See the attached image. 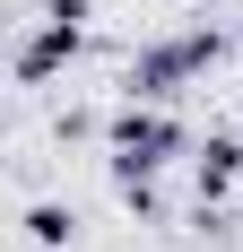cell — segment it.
<instances>
[{
	"mask_svg": "<svg viewBox=\"0 0 243 252\" xmlns=\"http://www.w3.org/2000/svg\"><path fill=\"white\" fill-rule=\"evenodd\" d=\"M70 235V209H35V244H61Z\"/></svg>",
	"mask_w": 243,
	"mask_h": 252,
	"instance_id": "obj_5",
	"label": "cell"
},
{
	"mask_svg": "<svg viewBox=\"0 0 243 252\" xmlns=\"http://www.w3.org/2000/svg\"><path fill=\"white\" fill-rule=\"evenodd\" d=\"M217 52H226V35H217V26H191V35H174V44H148L139 61H130V96H139V104L174 96V87H182V78H200Z\"/></svg>",
	"mask_w": 243,
	"mask_h": 252,
	"instance_id": "obj_2",
	"label": "cell"
},
{
	"mask_svg": "<svg viewBox=\"0 0 243 252\" xmlns=\"http://www.w3.org/2000/svg\"><path fill=\"white\" fill-rule=\"evenodd\" d=\"M191 183H200V209H217L226 191L243 183V139H226V130H217L209 148H191Z\"/></svg>",
	"mask_w": 243,
	"mask_h": 252,
	"instance_id": "obj_4",
	"label": "cell"
},
{
	"mask_svg": "<svg viewBox=\"0 0 243 252\" xmlns=\"http://www.w3.org/2000/svg\"><path fill=\"white\" fill-rule=\"evenodd\" d=\"M182 148H191V130L174 122V113H156V104L130 96V104L113 113V174H122V183H148L156 165H174Z\"/></svg>",
	"mask_w": 243,
	"mask_h": 252,
	"instance_id": "obj_1",
	"label": "cell"
},
{
	"mask_svg": "<svg viewBox=\"0 0 243 252\" xmlns=\"http://www.w3.org/2000/svg\"><path fill=\"white\" fill-rule=\"evenodd\" d=\"M78 44H87V0H52L44 26L18 44V87H44L61 61H78Z\"/></svg>",
	"mask_w": 243,
	"mask_h": 252,
	"instance_id": "obj_3",
	"label": "cell"
}]
</instances>
